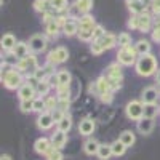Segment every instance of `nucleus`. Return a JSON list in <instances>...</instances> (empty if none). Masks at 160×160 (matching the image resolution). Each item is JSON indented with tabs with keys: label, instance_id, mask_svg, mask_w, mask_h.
Returning a JSON list of instances; mask_svg holds the SVG:
<instances>
[{
	"label": "nucleus",
	"instance_id": "21",
	"mask_svg": "<svg viewBox=\"0 0 160 160\" xmlns=\"http://www.w3.org/2000/svg\"><path fill=\"white\" fill-rule=\"evenodd\" d=\"M99 146H101V144H98V141H96V139H88V141L83 144V151H85L88 155L98 154V151H99Z\"/></svg>",
	"mask_w": 160,
	"mask_h": 160
},
{
	"label": "nucleus",
	"instance_id": "30",
	"mask_svg": "<svg viewBox=\"0 0 160 160\" xmlns=\"http://www.w3.org/2000/svg\"><path fill=\"white\" fill-rule=\"evenodd\" d=\"M56 75H58V85H71V74L68 71H59Z\"/></svg>",
	"mask_w": 160,
	"mask_h": 160
},
{
	"label": "nucleus",
	"instance_id": "33",
	"mask_svg": "<svg viewBox=\"0 0 160 160\" xmlns=\"http://www.w3.org/2000/svg\"><path fill=\"white\" fill-rule=\"evenodd\" d=\"M50 88H51V85L48 82V78L42 80V82H38V85H37V93H38V95H42V96H45L47 93L50 91Z\"/></svg>",
	"mask_w": 160,
	"mask_h": 160
},
{
	"label": "nucleus",
	"instance_id": "20",
	"mask_svg": "<svg viewBox=\"0 0 160 160\" xmlns=\"http://www.w3.org/2000/svg\"><path fill=\"white\" fill-rule=\"evenodd\" d=\"M96 88H98V95H104V93H108V91H112L111 90V85H109V80L108 77H101L96 80Z\"/></svg>",
	"mask_w": 160,
	"mask_h": 160
},
{
	"label": "nucleus",
	"instance_id": "34",
	"mask_svg": "<svg viewBox=\"0 0 160 160\" xmlns=\"http://www.w3.org/2000/svg\"><path fill=\"white\" fill-rule=\"evenodd\" d=\"M157 106L155 104H144V117H149V118H154L157 115Z\"/></svg>",
	"mask_w": 160,
	"mask_h": 160
},
{
	"label": "nucleus",
	"instance_id": "6",
	"mask_svg": "<svg viewBox=\"0 0 160 160\" xmlns=\"http://www.w3.org/2000/svg\"><path fill=\"white\" fill-rule=\"evenodd\" d=\"M68 58H69V53H68V50L62 48V47H58V48H55L53 51L48 53V62L50 64H61Z\"/></svg>",
	"mask_w": 160,
	"mask_h": 160
},
{
	"label": "nucleus",
	"instance_id": "15",
	"mask_svg": "<svg viewBox=\"0 0 160 160\" xmlns=\"http://www.w3.org/2000/svg\"><path fill=\"white\" fill-rule=\"evenodd\" d=\"M158 98V91L154 87H149L142 91V102L144 104H155Z\"/></svg>",
	"mask_w": 160,
	"mask_h": 160
},
{
	"label": "nucleus",
	"instance_id": "9",
	"mask_svg": "<svg viewBox=\"0 0 160 160\" xmlns=\"http://www.w3.org/2000/svg\"><path fill=\"white\" fill-rule=\"evenodd\" d=\"M130 11H133L135 15H142L146 13V7H148L149 0H127Z\"/></svg>",
	"mask_w": 160,
	"mask_h": 160
},
{
	"label": "nucleus",
	"instance_id": "40",
	"mask_svg": "<svg viewBox=\"0 0 160 160\" xmlns=\"http://www.w3.org/2000/svg\"><path fill=\"white\" fill-rule=\"evenodd\" d=\"M34 111L42 114V112L45 111V99H42V98H35V99H34Z\"/></svg>",
	"mask_w": 160,
	"mask_h": 160
},
{
	"label": "nucleus",
	"instance_id": "1",
	"mask_svg": "<svg viewBox=\"0 0 160 160\" xmlns=\"http://www.w3.org/2000/svg\"><path fill=\"white\" fill-rule=\"evenodd\" d=\"M157 69V61L152 55H142L138 61H136V72L139 75L149 77L155 72Z\"/></svg>",
	"mask_w": 160,
	"mask_h": 160
},
{
	"label": "nucleus",
	"instance_id": "41",
	"mask_svg": "<svg viewBox=\"0 0 160 160\" xmlns=\"http://www.w3.org/2000/svg\"><path fill=\"white\" fill-rule=\"evenodd\" d=\"M21 111L22 112H31L34 111V99H28V101H21Z\"/></svg>",
	"mask_w": 160,
	"mask_h": 160
},
{
	"label": "nucleus",
	"instance_id": "18",
	"mask_svg": "<svg viewBox=\"0 0 160 160\" xmlns=\"http://www.w3.org/2000/svg\"><path fill=\"white\" fill-rule=\"evenodd\" d=\"M29 45H26L24 42H18L16 43V47L13 48V55H15L18 59H22V58H26V56H29Z\"/></svg>",
	"mask_w": 160,
	"mask_h": 160
},
{
	"label": "nucleus",
	"instance_id": "45",
	"mask_svg": "<svg viewBox=\"0 0 160 160\" xmlns=\"http://www.w3.org/2000/svg\"><path fill=\"white\" fill-rule=\"evenodd\" d=\"M104 50H102V47L98 43V42H93V45H91V53L93 55H101Z\"/></svg>",
	"mask_w": 160,
	"mask_h": 160
},
{
	"label": "nucleus",
	"instance_id": "13",
	"mask_svg": "<svg viewBox=\"0 0 160 160\" xmlns=\"http://www.w3.org/2000/svg\"><path fill=\"white\" fill-rule=\"evenodd\" d=\"M93 42H98L102 47V50H109L114 45H117V37L112 34H104L102 37H99L98 40H93Z\"/></svg>",
	"mask_w": 160,
	"mask_h": 160
},
{
	"label": "nucleus",
	"instance_id": "7",
	"mask_svg": "<svg viewBox=\"0 0 160 160\" xmlns=\"http://www.w3.org/2000/svg\"><path fill=\"white\" fill-rule=\"evenodd\" d=\"M16 69L19 72L21 71H32V72H35L37 71V61H35V58L32 55H29V56H26V58H22V59H19L16 62Z\"/></svg>",
	"mask_w": 160,
	"mask_h": 160
},
{
	"label": "nucleus",
	"instance_id": "25",
	"mask_svg": "<svg viewBox=\"0 0 160 160\" xmlns=\"http://www.w3.org/2000/svg\"><path fill=\"white\" fill-rule=\"evenodd\" d=\"M135 50H136V53L138 55H149V51H151V45H149V42L148 40H139V42L135 45Z\"/></svg>",
	"mask_w": 160,
	"mask_h": 160
},
{
	"label": "nucleus",
	"instance_id": "28",
	"mask_svg": "<svg viewBox=\"0 0 160 160\" xmlns=\"http://www.w3.org/2000/svg\"><path fill=\"white\" fill-rule=\"evenodd\" d=\"M111 146H112V154L117 155V157H118V155H123L125 151H127V146H125L122 141H120V139L115 141V142H112Z\"/></svg>",
	"mask_w": 160,
	"mask_h": 160
},
{
	"label": "nucleus",
	"instance_id": "17",
	"mask_svg": "<svg viewBox=\"0 0 160 160\" xmlns=\"http://www.w3.org/2000/svg\"><path fill=\"white\" fill-rule=\"evenodd\" d=\"M78 131L82 133L83 136L91 135V133L95 131V122H93L91 118H85V120H82V122H80V125H78Z\"/></svg>",
	"mask_w": 160,
	"mask_h": 160
},
{
	"label": "nucleus",
	"instance_id": "19",
	"mask_svg": "<svg viewBox=\"0 0 160 160\" xmlns=\"http://www.w3.org/2000/svg\"><path fill=\"white\" fill-rule=\"evenodd\" d=\"M16 38L13 37V34H5L3 37H2V48L5 50V51H10V50H13L16 47Z\"/></svg>",
	"mask_w": 160,
	"mask_h": 160
},
{
	"label": "nucleus",
	"instance_id": "36",
	"mask_svg": "<svg viewBox=\"0 0 160 160\" xmlns=\"http://www.w3.org/2000/svg\"><path fill=\"white\" fill-rule=\"evenodd\" d=\"M50 5L53 10H58V11H62L68 8V0H50Z\"/></svg>",
	"mask_w": 160,
	"mask_h": 160
},
{
	"label": "nucleus",
	"instance_id": "16",
	"mask_svg": "<svg viewBox=\"0 0 160 160\" xmlns=\"http://www.w3.org/2000/svg\"><path fill=\"white\" fill-rule=\"evenodd\" d=\"M68 142V136H66V133L64 131H56L55 135L51 136V144H53V148L55 149H61L64 148V144Z\"/></svg>",
	"mask_w": 160,
	"mask_h": 160
},
{
	"label": "nucleus",
	"instance_id": "14",
	"mask_svg": "<svg viewBox=\"0 0 160 160\" xmlns=\"http://www.w3.org/2000/svg\"><path fill=\"white\" fill-rule=\"evenodd\" d=\"M53 123H55V120H53V114H48V112H42L38 115V118H37V125H38V128H42V130L51 128Z\"/></svg>",
	"mask_w": 160,
	"mask_h": 160
},
{
	"label": "nucleus",
	"instance_id": "8",
	"mask_svg": "<svg viewBox=\"0 0 160 160\" xmlns=\"http://www.w3.org/2000/svg\"><path fill=\"white\" fill-rule=\"evenodd\" d=\"M29 48L34 51V53H40L47 48V38L43 35H34L31 37L29 40Z\"/></svg>",
	"mask_w": 160,
	"mask_h": 160
},
{
	"label": "nucleus",
	"instance_id": "46",
	"mask_svg": "<svg viewBox=\"0 0 160 160\" xmlns=\"http://www.w3.org/2000/svg\"><path fill=\"white\" fill-rule=\"evenodd\" d=\"M106 32H104V29L101 28V26H96L95 28V34H93V40H98L99 37H102Z\"/></svg>",
	"mask_w": 160,
	"mask_h": 160
},
{
	"label": "nucleus",
	"instance_id": "48",
	"mask_svg": "<svg viewBox=\"0 0 160 160\" xmlns=\"http://www.w3.org/2000/svg\"><path fill=\"white\" fill-rule=\"evenodd\" d=\"M152 10H154V13L160 15V0H152Z\"/></svg>",
	"mask_w": 160,
	"mask_h": 160
},
{
	"label": "nucleus",
	"instance_id": "39",
	"mask_svg": "<svg viewBox=\"0 0 160 160\" xmlns=\"http://www.w3.org/2000/svg\"><path fill=\"white\" fill-rule=\"evenodd\" d=\"M47 160H62V154H61V151L53 148V149L47 154Z\"/></svg>",
	"mask_w": 160,
	"mask_h": 160
},
{
	"label": "nucleus",
	"instance_id": "22",
	"mask_svg": "<svg viewBox=\"0 0 160 160\" xmlns=\"http://www.w3.org/2000/svg\"><path fill=\"white\" fill-rule=\"evenodd\" d=\"M91 7H93V0H75V8L82 13V15H87L91 10Z\"/></svg>",
	"mask_w": 160,
	"mask_h": 160
},
{
	"label": "nucleus",
	"instance_id": "4",
	"mask_svg": "<svg viewBox=\"0 0 160 160\" xmlns=\"http://www.w3.org/2000/svg\"><path fill=\"white\" fill-rule=\"evenodd\" d=\"M136 50L135 48H131L130 47H123V48H120L118 53H117V58H118V62L120 64H123V66H131V64H135L136 62Z\"/></svg>",
	"mask_w": 160,
	"mask_h": 160
},
{
	"label": "nucleus",
	"instance_id": "3",
	"mask_svg": "<svg viewBox=\"0 0 160 160\" xmlns=\"http://www.w3.org/2000/svg\"><path fill=\"white\" fill-rule=\"evenodd\" d=\"M2 82L8 90H15V88H21L22 85V77L19 74V71L16 69H10L7 74L2 75Z\"/></svg>",
	"mask_w": 160,
	"mask_h": 160
},
{
	"label": "nucleus",
	"instance_id": "43",
	"mask_svg": "<svg viewBox=\"0 0 160 160\" xmlns=\"http://www.w3.org/2000/svg\"><path fill=\"white\" fill-rule=\"evenodd\" d=\"M58 109L66 114V111L69 109V99H58Z\"/></svg>",
	"mask_w": 160,
	"mask_h": 160
},
{
	"label": "nucleus",
	"instance_id": "37",
	"mask_svg": "<svg viewBox=\"0 0 160 160\" xmlns=\"http://www.w3.org/2000/svg\"><path fill=\"white\" fill-rule=\"evenodd\" d=\"M117 43L120 45V47H130L131 45V37L127 34V32H123V34H120L118 35V38H117Z\"/></svg>",
	"mask_w": 160,
	"mask_h": 160
},
{
	"label": "nucleus",
	"instance_id": "32",
	"mask_svg": "<svg viewBox=\"0 0 160 160\" xmlns=\"http://www.w3.org/2000/svg\"><path fill=\"white\" fill-rule=\"evenodd\" d=\"M71 127H72V122H71V117L69 115H64V118L58 123V130L59 131H64V133H68L71 130Z\"/></svg>",
	"mask_w": 160,
	"mask_h": 160
},
{
	"label": "nucleus",
	"instance_id": "35",
	"mask_svg": "<svg viewBox=\"0 0 160 160\" xmlns=\"http://www.w3.org/2000/svg\"><path fill=\"white\" fill-rule=\"evenodd\" d=\"M47 32H48V35H58V32H59V24L56 22V18L47 24Z\"/></svg>",
	"mask_w": 160,
	"mask_h": 160
},
{
	"label": "nucleus",
	"instance_id": "12",
	"mask_svg": "<svg viewBox=\"0 0 160 160\" xmlns=\"http://www.w3.org/2000/svg\"><path fill=\"white\" fill-rule=\"evenodd\" d=\"M34 148H35V152L42 154V155H47V154L53 149V144H51V141L47 139V138H40V139L35 141Z\"/></svg>",
	"mask_w": 160,
	"mask_h": 160
},
{
	"label": "nucleus",
	"instance_id": "50",
	"mask_svg": "<svg viewBox=\"0 0 160 160\" xmlns=\"http://www.w3.org/2000/svg\"><path fill=\"white\" fill-rule=\"evenodd\" d=\"M155 80H157V83H160V71H157V74H155Z\"/></svg>",
	"mask_w": 160,
	"mask_h": 160
},
{
	"label": "nucleus",
	"instance_id": "42",
	"mask_svg": "<svg viewBox=\"0 0 160 160\" xmlns=\"http://www.w3.org/2000/svg\"><path fill=\"white\" fill-rule=\"evenodd\" d=\"M128 28H131V29H138L139 28V15H135L128 21Z\"/></svg>",
	"mask_w": 160,
	"mask_h": 160
},
{
	"label": "nucleus",
	"instance_id": "49",
	"mask_svg": "<svg viewBox=\"0 0 160 160\" xmlns=\"http://www.w3.org/2000/svg\"><path fill=\"white\" fill-rule=\"evenodd\" d=\"M101 99L104 102H111L112 101V91H108V93H104V95H101Z\"/></svg>",
	"mask_w": 160,
	"mask_h": 160
},
{
	"label": "nucleus",
	"instance_id": "44",
	"mask_svg": "<svg viewBox=\"0 0 160 160\" xmlns=\"http://www.w3.org/2000/svg\"><path fill=\"white\" fill-rule=\"evenodd\" d=\"M64 115H66V114H64L62 111H59V109H55V111H53V120H55L56 123L61 122V120L64 118Z\"/></svg>",
	"mask_w": 160,
	"mask_h": 160
},
{
	"label": "nucleus",
	"instance_id": "47",
	"mask_svg": "<svg viewBox=\"0 0 160 160\" xmlns=\"http://www.w3.org/2000/svg\"><path fill=\"white\" fill-rule=\"evenodd\" d=\"M152 37H154V40L160 42V22L155 26V29H154V32H152Z\"/></svg>",
	"mask_w": 160,
	"mask_h": 160
},
{
	"label": "nucleus",
	"instance_id": "26",
	"mask_svg": "<svg viewBox=\"0 0 160 160\" xmlns=\"http://www.w3.org/2000/svg\"><path fill=\"white\" fill-rule=\"evenodd\" d=\"M120 141H122V142L127 146V148H130V146L135 144V133L130 131V130L123 131L122 135H120Z\"/></svg>",
	"mask_w": 160,
	"mask_h": 160
},
{
	"label": "nucleus",
	"instance_id": "10",
	"mask_svg": "<svg viewBox=\"0 0 160 160\" xmlns=\"http://www.w3.org/2000/svg\"><path fill=\"white\" fill-rule=\"evenodd\" d=\"M19 98L21 101H28V99H35V95H37V88H34V85L31 83H26L19 88Z\"/></svg>",
	"mask_w": 160,
	"mask_h": 160
},
{
	"label": "nucleus",
	"instance_id": "51",
	"mask_svg": "<svg viewBox=\"0 0 160 160\" xmlns=\"http://www.w3.org/2000/svg\"><path fill=\"white\" fill-rule=\"evenodd\" d=\"M0 160H11V157L10 155H2V157H0Z\"/></svg>",
	"mask_w": 160,
	"mask_h": 160
},
{
	"label": "nucleus",
	"instance_id": "5",
	"mask_svg": "<svg viewBox=\"0 0 160 160\" xmlns=\"http://www.w3.org/2000/svg\"><path fill=\"white\" fill-rule=\"evenodd\" d=\"M127 115L131 120H141L144 117V106L139 101H131L127 104Z\"/></svg>",
	"mask_w": 160,
	"mask_h": 160
},
{
	"label": "nucleus",
	"instance_id": "2",
	"mask_svg": "<svg viewBox=\"0 0 160 160\" xmlns=\"http://www.w3.org/2000/svg\"><path fill=\"white\" fill-rule=\"evenodd\" d=\"M95 19H93V16L90 15H85L80 18V22H78V37L80 40H85V42H88V40L93 38V34H95Z\"/></svg>",
	"mask_w": 160,
	"mask_h": 160
},
{
	"label": "nucleus",
	"instance_id": "24",
	"mask_svg": "<svg viewBox=\"0 0 160 160\" xmlns=\"http://www.w3.org/2000/svg\"><path fill=\"white\" fill-rule=\"evenodd\" d=\"M62 31H64V34L68 35V37L75 35V34H78V24H77L75 21H68V22L64 24Z\"/></svg>",
	"mask_w": 160,
	"mask_h": 160
},
{
	"label": "nucleus",
	"instance_id": "38",
	"mask_svg": "<svg viewBox=\"0 0 160 160\" xmlns=\"http://www.w3.org/2000/svg\"><path fill=\"white\" fill-rule=\"evenodd\" d=\"M45 109H47V111H55V109H58V99L53 98V96L47 98V99H45Z\"/></svg>",
	"mask_w": 160,
	"mask_h": 160
},
{
	"label": "nucleus",
	"instance_id": "23",
	"mask_svg": "<svg viewBox=\"0 0 160 160\" xmlns=\"http://www.w3.org/2000/svg\"><path fill=\"white\" fill-rule=\"evenodd\" d=\"M98 158L99 160H109V157L111 155H114L112 154V146H108V144H101L99 146V151H98Z\"/></svg>",
	"mask_w": 160,
	"mask_h": 160
},
{
	"label": "nucleus",
	"instance_id": "31",
	"mask_svg": "<svg viewBox=\"0 0 160 160\" xmlns=\"http://www.w3.org/2000/svg\"><path fill=\"white\" fill-rule=\"evenodd\" d=\"M50 7H51V5H50V0H35V2H34V8H35V11L47 13Z\"/></svg>",
	"mask_w": 160,
	"mask_h": 160
},
{
	"label": "nucleus",
	"instance_id": "29",
	"mask_svg": "<svg viewBox=\"0 0 160 160\" xmlns=\"http://www.w3.org/2000/svg\"><path fill=\"white\" fill-rule=\"evenodd\" d=\"M108 77L109 78H122V69L118 64H111L108 69Z\"/></svg>",
	"mask_w": 160,
	"mask_h": 160
},
{
	"label": "nucleus",
	"instance_id": "11",
	"mask_svg": "<svg viewBox=\"0 0 160 160\" xmlns=\"http://www.w3.org/2000/svg\"><path fill=\"white\" fill-rule=\"evenodd\" d=\"M152 130H154V118L142 117L141 120H138V131L141 135H151Z\"/></svg>",
	"mask_w": 160,
	"mask_h": 160
},
{
	"label": "nucleus",
	"instance_id": "27",
	"mask_svg": "<svg viewBox=\"0 0 160 160\" xmlns=\"http://www.w3.org/2000/svg\"><path fill=\"white\" fill-rule=\"evenodd\" d=\"M149 26H151V16L148 15V13H142V15H139V31L142 32H148L149 31Z\"/></svg>",
	"mask_w": 160,
	"mask_h": 160
}]
</instances>
